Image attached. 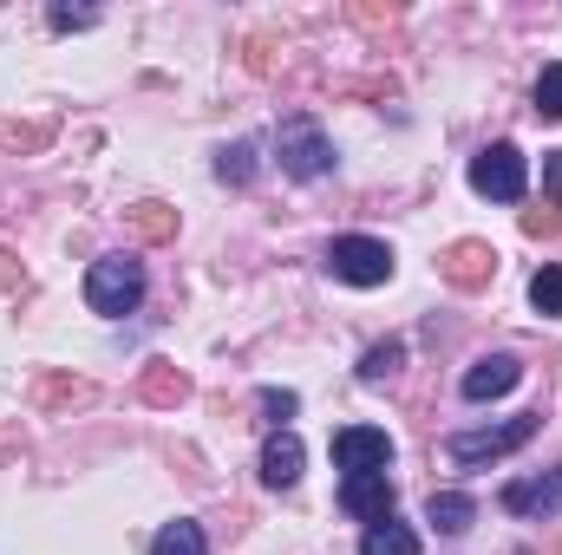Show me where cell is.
Listing matches in <instances>:
<instances>
[{"label":"cell","mask_w":562,"mask_h":555,"mask_svg":"<svg viewBox=\"0 0 562 555\" xmlns=\"http://www.w3.org/2000/svg\"><path fill=\"white\" fill-rule=\"evenodd\" d=\"M301 438L294 431H269V444H262V484L269 490H294L301 484Z\"/></svg>","instance_id":"11"},{"label":"cell","mask_w":562,"mask_h":555,"mask_svg":"<svg viewBox=\"0 0 562 555\" xmlns=\"http://www.w3.org/2000/svg\"><path fill=\"white\" fill-rule=\"evenodd\" d=\"M20 256H13V249H0V294H20Z\"/></svg>","instance_id":"25"},{"label":"cell","mask_w":562,"mask_h":555,"mask_svg":"<svg viewBox=\"0 0 562 555\" xmlns=\"http://www.w3.org/2000/svg\"><path fill=\"white\" fill-rule=\"evenodd\" d=\"M132 229H138V242H170V236H177V209L138 203V209H132Z\"/></svg>","instance_id":"18"},{"label":"cell","mask_w":562,"mask_h":555,"mask_svg":"<svg viewBox=\"0 0 562 555\" xmlns=\"http://www.w3.org/2000/svg\"><path fill=\"white\" fill-rule=\"evenodd\" d=\"M327 275L347 287H380V281H393V249L380 236H340L327 249Z\"/></svg>","instance_id":"4"},{"label":"cell","mask_w":562,"mask_h":555,"mask_svg":"<svg viewBox=\"0 0 562 555\" xmlns=\"http://www.w3.org/2000/svg\"><path fill=\"white\" fill-rule=\"evenodd\" d=\"M86 301H92V314H105V320L132 314L144 301V262H132V256H99L92 275H86Z\"/></svg>","instance_id":"2"},{"label":"cell","mask_w":562,"mask_h":555,"mask_svg":"<svg viewBox=\"0 0 562 555\" xmlns=\"http://www.w3.org/2000/svg\"><path fill=\"white\" fill-rule=\"evenodd\" d=\"M150 555H210V543H203V530H196V523H183V517H177V523H164V530H157Z\"/></svg>","instance_id":"14"},{"label":"cell","mask_w":562,"mask_h":555,"mask_svg":"<svg viewBox=\"0 0 562 555\" xmlns=\"http://www.w3.org/2000/svg\"><path fill=\"white\" fill-rule=\"evenodd\" d=\"M400 366H406V347H400V340H380V347H367L360 380H367V386H380V380H393Z\"/></svg>","instance_id":"17"},{"label":"cell","mask_w":562,"mask_h":555,"mask_svg":"<svg viewBox=\"0 0 562 555\" xmlns=\"http://www.w3.org/2000/svg\"><path fill=\"white\" fill-rule=\"evenodd\" d=\"M504 510L510 517H557L562 510V471H550V477H517L504 490Z\"/></svg>","instance_id":"10"},{"label":"cell","mask_w":562,"mask_h":555,"mask_svg":"<svg viewBox=\"0 0 562 555\" xmlns=\"http://www.w3.org/2000/svg\"><path fill=\"white\" fill-rule=\"evenodd\" d=\"M360 555H419V536L386 517V523H373V530L360 536Z\"/></svg>","instance_id":"13"},{"label":"cell","mask_w":562,"mask_h":555,"mask_svg":"<svg viewBox=\"0 0 562 555\" xmlns=\"http://www.w3.org/2000/svg\"><path fill=\"white\" fill-rule=\"evenodd\" d=\"M530 307L537 314H562V269H537L530 275Z\"/></svg>","instance_id":"20"},{"label":"cell","mask_w":562,"mask_h":555,"mask_svg":"<svg viewBox=\"0 0 562 555\" xmlns=\"http://www.w3.org/2000/svg\"><path fill=\"white\" fill-rule=\"evenodd\" d=\"M340 510L360 517V523H386V517H393V484H386V471L347 477V484H340Z\"/></svg>","instance_id":"9"},{"label":"cell","mask_w":562,"mask_h":555,"mask_svg":"<svg viewBox=\"0 0 562 555\" xmlns=\"http://www.w3.org/2000/svg\"><path fill=\"white\" fill-rule=\"evenodd\" d=\"M138 393L150 399V406H177V399L190 393V380H183L177 366H144V386H138Z\"/></svg>","instance_id":"16"},{"label":"cell","mask_w":562,"mask_h":555,"mask_svg":"<svg viewBox=\"0 0 562 555\" xmlns=\"http://www.w3.org/2000/svg\"><path fill=\"white\" fill-rule=\"evenodd\" d=\"M216 177H223V183H249V177H256V144H249V138H243V144H223Z\"/></svg>","instance_id":"19"},{"label":"cell","mask_w":562,"mask_h":555,"mask_svg":"<svg viewBox=\"0 0 562 555\" xmlns=\"http://www.w3.org/2000/svg\"><path fill=\"white\" fill-rule=\"evenodd\" d=\"M537 118H562V66H543L537 79Z\"/></svg>","instance_id":"22"},{"label":"cell","mask_w":562,"mask_h":555,"mask_svg":"<svg viewBox=\"0 0 562 555\" xmlns=\"http://www.w3.org/2000/svg\"><path fill=\"white\" fill-rule=\"evenodd\" d=\"M276 150H281V170L301 177V183H314V177L334 170V144H327V132L314 118H288L276 132Z\"/></svg>","instance_id":"5"},{"label":"cell","mask_w":562,"mask_h":555,"mask_svg":"<svg viewBox=\"0 0 562 555\" xmlns=\"http://www.w3.org/2000/svg\"><path fill=\"white\" fill-rule=\"evenodd\" d=\"M334 464H340L347 477L386 471V464H393V438L373 431V424H347V431H334Z\"/></svg>","instance_id":"6"},{"label":"cell","mask_w":562,"mask_h":555,"mask_svg":"<svg viewBox=\"0 0 562 555\" xmlns=\"http://www.w3.org/2000/svg\"><path fill=\"white\" fill-rule=\"evenodd\" d=\"M438 275L451 281V287H464V294H477V287H491V275H497V249L477 242V236H464V242H451L438 256Z\"/></svg>","instance_id":"7"},{"label":"cell","mask_w":562,"mask_h":555,"mask_svg":"<svg viewBox=\"0 0 562 555\" xmlns=\"http://www.w3.org/2000/svg\"><path fill=\"white\" fill-rule=\"evenodd\" d=\"M543 190L562 203V150H550V157H543Z\"/></svg>","instance_id":"27"},{"label":"cell","mask_w":562,"mask_h":555,"mask_svg":"<svg viewBox=\"0 0 562 555\" xmlns=\"http://www.w3.org/2000/svg\"><path fill=\"white\" fill-rule=\"evenodd\" d=\"M562 229V209H550V216H543V209H524V236H557Z\"/></svg>","instance_id":"24"},{"label":"cell","mask_w":562,"mask_h":555,"mask_svg":"<svg viewBox=\"0 0 562 555\" xmlns=\"http://www.w3.org/2000/svg\"><path fill=\"white\" fill-rule=\"evenodd\" d=\"M53 26L72 33V26H92V13H86V7H53Z\"/></svg>","instance_id":"26"},{"label":"cell","mask_w":562,"mask_h":555,"mask_svg":"<svg viewBox=\"0 0 562 555\" xmlns=\"http://www.w3.org/2000/svg\"><path fill=\"white\" fill-rule=\"evenodd\" d=\"M294 406H301V399H294V393H276V386H269V393H262V412L276 418L281 431H288V418H294Z\"/></svg>","instance_id":"23"},{"label":"cell","mask_w":562,"mask_h":555,"mask_svg":"<svg viewBox=\"0 0 562 555\" xmlns=\"http://www.w3.org/2000/svg\"><path fill=\"white\" fill-rule=\"evenodd\" d=\"M425 523H438L445 536H464V530L477 523V503H471L464 490H431V497H425Z\"/></svg>","instance_id":"12"},{"label":"cell","mask_w":562,"mask_h":555,"mask_svg":"<svg viewBox=\"0 0 562 555\" xmlns=\"http://www.w3.org/2000/svg\"><path fill=\"white\" fill-rule=\"evenodd\" d=\"M517 380H524V360H517V353H484V360L464 373V399H471V406H484V399H504Z\"/></svg>","instance_id":"8"},{"label":"cell","mask_w":562,"mask_h":555,"mask_svg":"<svg viewBox=\"0 0 562 555\" xmlns=\"http://www.w3.org/2000/svg\"><path fill=\"white\" fill-rule=\"evenodd\" d=\"M33 399H40V406H92V386H86V380H66V373H46V380L33 386Z\"/></svg>","instance_id":"15"},{"label":"cell","mask_w":562,"mask_h":555,"mask_svg":"<svg viewBox=\"0 0 562 555\" xmlns=\"http://www.w3.org/2000/svg\"><path fill=\"white\" fill-rule=\"evenodd\" d=\"M471 190L491 196V203H524V190H530L524 150H517V144H484V150L471 157Z\"/></svg>","instance_id":"3"},{"label":"cell","mask_w":562,"mask_h":555,"mask_svg":"<svg viewBox=\"0 0 562 555\" xmlns=\"http://www.w3.org/2000/svg\"><path fill=\"white\" fill-rule=\"evenodd\" d=\"M537 412H517L504 418V424H484V431H458V438H445V457L458 464V471H477V464H497V457H510V451H524L530 438H537Z\"/></svg>","instance_id":"1"},{"label":"cell","mask_w":562,"mask_h":555,"mask_svg":"<svg viewBox=\"0 0 562 555\" xmlns=\"http://www.w3.org/2000/svg\"><path fill=\"white\" fill-rule=\"evenodd\" d=\"M53 125H0V150H46Z\"/></svg>","instance_id":"21"}]
</instances>
